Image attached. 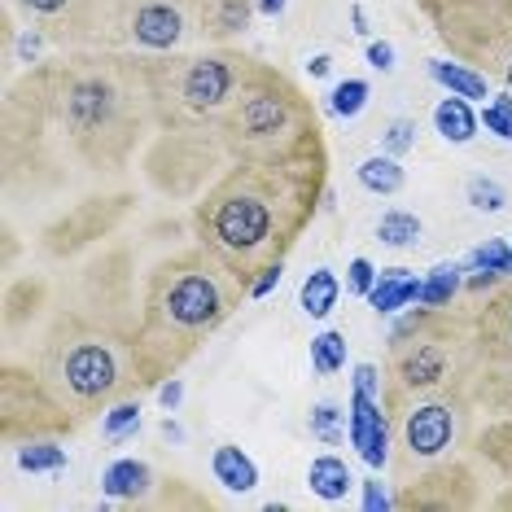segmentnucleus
Segmentation results:
<instances>
[{"label": "nucleus", "mask_w": 512, "mask_h": 512, "mask_svg": "<svg viewBox=\"0 0 512 512\" xmlns=\"http://www.w3.org/2000/svg\"><path fill=\"white\" fill-rule=\"evenodd\" d=\"M368 92H372L368 79H342L329 97V110L337 119H355V114H364V106H368Z\"/></svg>", "instance_id": "obj_22"}, {"label": "nucleus", "mask_w": 512, "mask_h": 512, "mask_svg": "<svg viewBox=\"0 0 512 512\" xmlns=\"http://www.w3.org/2000/svg\"><path fill=\"white\" fill-rule=\"evenodd\" d=\"M346 438L359 451V460L368 469H386L390 464V425L386 412H381V399H372L364 390H351V403H346Z\"/></svg>", "instance_id": "obj_7"}, {"label": "nucleus", "mask_w": 512, "mask_h": 512, "mask_svg": "<svg viewBox=\"0 0 512 512\" xmlns=\"http://www.w3.org/2000/svg\"><path fill=\"white\" fill-rule=\"evenodd\" d=\"M372 285H377V267L359 254V259H351V267H346V289H351L355 298H368Z\"/></svg>", "instance_id": "obj_29"}, {"label": "nucleus", "mask_w": 512, "mask_h": 512, "mask_svg": "<svg viewBox=\"0 0 512 512\" xmlns=\"http://www.w3.org/2000/svg\"><path fill=\"white\" fill-rule=\"evenodd\" d=\"M211 473H215V482L232 495H246V491L259 486V464H254L237 442H219L215 456H211Z\"/></svg>", "instance_id": "obj_10"}, {"label": "nucleus", "mask_w": 512, "mask_h": 512, "mask_svg": "<svg viewBox=\"0 0 512 512\" xmlns=\"http://www.w3.org/2000/svg\"><path fill=\"white\" fill-rule=\"evenodd\" d=\"M307 486H311V495L324 499V504H337V499L351 495L355 477H351V469H346L342 456H316L311 469H307Z\"/></svg>", "instance_id": "obj_12"}, {"label": "nucleus", "mask_w": 512, "mask_h": 512, "mask_svg": "<svg viewBox=\"0 0 512 512\" xmlns=\"http://www.w3.org/2000/svg\"><path fill=\"white\" fill-rule=\"evenodd\" d=\"M136 429H141V403L136 399H119L101 412V434L110 442H123L127 434H136Z\"/></svg>", "instance_id": "obj_21"}, {"label": "nucleus", "mask_w": 512, "mask_h": 512, "mask_svg": "<svg viewBox=\"0 0 512 512\" xmlns=\"http://www.w3.org/2000/svg\"><path fill=\"white\" fill-rule=\"evenodd\" d=\"M342 421H346V412L337 403H316L311 407V438H320L324 447H337V442L346 438V429H342Z\"/></svg>", "instance_id": "obj_23"}, {"label": "nucleus", "mask_w": 512, "mask_h": 512, "mask_svg": "<svg viewBox=\"0 0 512 512\" xmlns=\"http://www.w3.org/2000/svg\"><path fill=\"white\" fill-rule=\"evenodd\" d=\"M44 381L57 394V403L75 416H88L97 407H110L127 381V359L106 333H92L84 324H62L44 355Z\"/></svg>", "instance_id": "obj_3"}, {"label": "nucleus", "mask_w": 512, "mask_h": 512, "mask_svg": "<svg viewBox=\"0 0 512 512\" xmlns=\"http://www.w3.org/2000/svg\"><path fill=\"white\" fill-rule=\"evenodd\" d=\"M27 14H36L44 22H53V18H62V14H71V9L79 5V0H18Z\"/></svg>", "instance_id": "obj_30"}, {"label": "nucleus", "mask_w": 512, "mask_h": 512, "mask_svg": "<svg viewBox=\"0 0 512 512\" xmlns=\"http://www.w3.org/2000/svg\"><path fill=\"white\" fill-rule=\"evenodd\" d=\"M355 180L364 184L368 193H377V197H390V193H399L403 184H407V176H403V167H399V158L394 154H386V149H381V154H372V158H364L355 167Z\"/></svg>", "instance_id": "obj_16"}, {"label": "nucleus", "mask_w": 512, "mask_h": 512, "mask_svg": "<svg viewBox=\"0 0 512 512\" xmlns=\"http://www.w3.org/2000/svg\"><path fill=\"white\" fill-rule=\"evenodd\" d=\"M206 22H211L215 36L241 31L250 22V0H211V9H206Z\"/></svg>", "instance_id": "obj_24"}, {"label": "nucleus", "mask_w": 512, "mask_h": 512, "mask_svg": "<svg viewBox=\"0 0 512 512\" xmlns=\"http://www.w3.org/2000/svg\"><path fill=\"white\" fill-rule=\"evenodd\" d=\"M364 508L368 512L394 508V499H390V491H386V482H381V477H368V482H364Z\"/></svg>", "instance_id": "obj_32"}, {"label": "nucleus", "mask_w": 512, "mask_h": 512, "mask_svg": "<svg viewBox=\"0 0 512 512\" xmlns=\"http://www.w3.org/2000/svg\"><path fill=\"white\" fill-rule=\"evenodd\" d=\"M477 119H482V127H486V132H495L499 141H512V88L499 92L491 106H482Z\"/></svg>", "instance_id": "obj_27"}, {"label": "nucleus", "mask_w": 512, "mask_h": 512, "mask_svg": "<svg viewBox=\"0 0 512 512\" xmlns=\"http://www.w3.org/2000/svg\"><path fill=\"white\" fill-rule=\"evenodd\" d=\"M337 298H342V281H337V272H329V267H316V272H307V281H302V289H298V307L307 311L311 320L333 316Z\"/></svg>", "instance_id": "obj_14"}, {"label": "nucleus", "mask_w": 512, "mask_h": 512, "mask_svg": "<svg viewBox=\"0 0 512 512\" xmlns=\"http://www.w3.org/2000/svg\"><path fill=\"white\" fill-rule=\"evenodd\" d=\"M381 149L394 158H403L407 149H416V119H390L381 132Z\"/></svg>", "instance_id": "obj_28"}, {"label": "nucleus", "mask_w": 512, "mask_h": 512, "mask_svg": "<svg viewBox=\"0 0 512 512\" xmlns=\"http://www.w3.org/2000/svg\"><path fill=\"white\" fill-rule=\"evenodd\" d=\"M158 403L167 407V412H180V403H184V381L180 377H167L158 386Z\"/></svg>", "instance_id": "obj_35"}, {"label": "nucleus", "mask_w": 512, "mask_h": 512, "mask_svg": "<svg viewBox=\"0 0 512 512\" xmlns=\"http://www.w3.org/2000/svg\"><path fill=\"white\" fill-rule=\"evenodd\" d=\"M189 31V0H127V36L141 49H176Z\"/></svg>", "instance_id": "obj_6"}, {"label": "nucleus", "mask_w": 512, "mask_h": 512, "mask_svg": "<svg viewBox=\"0 0 512 512\" xmlns=\"http://www.w3.org/2000/svg\"><path fill=\"white\" fill-rule=\"evenodd\" d=\"M18 469L22 473H62L66 447H57V442H27V447H18Z\"/></svg>", "instance_id": "obj_20"}, {"label": "nucleus", "mask_w": 512, "mask_h": 512, "mask_svg": "<svg viewBox=\"0 0 512 512\" xmlns=\"http://www.w3.org/2000/svg\"><path fill=\"white\" fill-rule=\"evenodd\" d=\"M421 281L425 276H416L412 267H381L377 285L368 289V307L377 311V316H394V311L421 302Z\"/></svg>", "instance_id": "obj_9"}, {"label": "nucleus", "mask_w": 512, "mask_h": 512, "mask_svg": "<svg viewBox=\"0 0 512 512\" xmlns=\"http://www.w3.org/2000/svg\"><path fill=\"white\" fill-rule=\"evenodd\" d=\"M368 66H372V71H381V75L394 71V44L372 40V44H368Z\"/></svg>", "instance_id": "obj_33"}, {"label": "nucleus", "mask_w": 512, "mask_h": 512, "mask_svg": "<svg viewBox=\"0 0 512 512\" xmlns=\"http://www.w3.org/2000/svg\"><path fill=\"white\" fill-rule=\"evenodd\" d=\"M434 127H438V136L447 145H469L477 136V127H482V119L473 114V101L451 97V92H447V97L434 106Z\"/></svg>", "instance_id": "obj_11"}, {"label": "nucleus", "mask_w": 512, "mask_h": 512, "mask_svg": "<svg viewBox=\"0 0 512 512\" xmlns=\"http://www.w3.org/2000/svg\"><path fill=\"white\" fill-rule=\"evenodd\" d=\"M351 18H355V31H359V36H368V27H364V9L355 5V14H351Z\"/></svg>", "instance_id": "obj_39"}, {"label": "nucleus", "mask_w": 512, "mask_h": 512, "mask_svg": "<svg viewBox=\"0 0 512 512\" xmlns=\"http://www.w3.org/2000/svg\"><path fill=\"white\" fill-rule=\"evenodd\" d=\"M355 390H364V394H372V399H381V372H377V364H359L355 368Z\"/></svg>", "instance_id": "obj_34"}, {"label": "nucleus", "mask_w": 512, "mask_h": 512, "mask_svg": "<svg viewBox=\"0 0 512 512\" xmlns=\"http://www.w3.org/2000/svg\"><path fill=\"white\" fill-rule=\"evenodd\" d=\"M254 5H259V14H267V18H281L289 0H254Z\"/></svg>", "instance_id": "obj_36"}, {"label": "nucleus", "mask_w": 512, "mask_h": 512, "mask_svg": "<svg viewBox=\"0 0 512 512\" xmlns=\"http://www.w3.org/2000/svg\"><path fill=\"white\" fill-rule=\"evenodd\" d=\"M149 486H154V469L145 460H114L106 473H101V491L110 499H141Z\"/></svg>", "instance_id": "obj_13"}, {"label": "nucleus", "mask_w": 512, "mask_h": 512, "mask_svg": "<svg viewBox=\"0 0 512 512\" xmlns=\"http://www.w3.org/2000/svg\"><path fill=\"white\" fill-rule=\"evenodd\" d=\"M329 66H333V62H329V57L320 53V57H311V62H307V71L316 75V79H324V75H329Z\"/></svg>", "instance_id": "obj_38"}, {"label": "nucleus", "mask_w": 512, "mask_h": 512, "mask_svg": "<svg viewBox=\"0 0 512 512\" xmlns=\"http://www.w3.org/2000/svg\"><path fill=\"white\" fill-rule=\"evenodd\" d=\"M162 438H167V442H184V425L167 416V421H162Z\"/></svg>", "instance_id": "obj_37"}, {"label": "nucleus", "mask_w": 512, "mask_h": 512, "mask_svg": "<svg viewBox=\"0 0 512 512\" xmlns=\"http://www.w3.org/2000/svg\"><path fill=\"white\" fill-rule=\"evenodd\" d=\"M460 272H464L460 263H438V267H429L425 281H421V307H429V311L451 307V298H456L460 285H464Z\"/></svg>", "instance_id": "obj_17"}, {"label": "nucleus", "mask_w": 512, "mask_h": 512, "mask_svg": "<svg viewBox=\"0 0 512 512\" xmlns=\"http://www.w3.org/2000/svg\"><path fill=\"white\" fill-rule=\"evenodd\" d=\"M504 71H508V88H512V62H508V66H504Z\"/></svg>", "instance_id": "obj_41"}, {"label": "nucleus", "mask_w": 512, "mask_h": 512, "mask_svg": "<svg viewBox=\"0 0 512 512\" xmlns=\"http://www.w3.org/2000/svg\"><path fill=\"white\" fill-rule=\"evenodd\" d=\"M246 75H250L246 57H232V53L189 57V62L176 66V101L193 114H219L232 106Z\"/></svg>", "instance_id": "obj_5"}, {"label": "nucleus", "mask_w": 512, "mask_h": 512, "mask_svg": "<svg viewBox=\"0 0 512 512\" xmlns=\"http://www.w3.org/2000/svg\"><path fill=\"white\" fill-rule=\"evenodd\" d=\"M469 267H482V272H499V276H512V246L499 237H486L482 246L469 254Z\"/></svg>", "instance_id": "obj_26"}, {"label": "nucleus", "mask_w": 512, "mask_h": 512, "mask_svg": "<svg viewBox=\"0 0 512 512\" xmlns=\"http://www.w3.org/2000/svg\"><path fill=\"white\" fill-rule=\"evenodd\" d=\"M311 368L320 377H333V372L346 368V337L337 329H324L320 337H311Z\"/></svg>", "instance_id": "obj_19"}, {"label": "nucleus", "mask_w": 512, "mask_h": 512, "mask_svg": "<svg viewBox=\"0 0 512 512\" xmlns=\"http://www.w3.org/2000/svg\"><path fill=\"white\" fill-rule=\"evenodd\" d=\"M224 132L246 149V154H276V149H289V141L302 132L298 92L289 88L281 75L250 71L241 92L228 106Z\"/></svg>", "instance_id": "obj_4"}, {"label": "nucleus", "mask_w": 512, "mask_h": 512, "mask_svg": "<svg viewBox=\"0 0 512 512\" xmlns=\"http://www.w3.org/2000/svg\"><path fill=\"white\" fill-rule=\"evenodd\" d=\"M421 219H416L412 211H386L377 219V241L390 250H412L416 241H421Z\"/></svg>", "instance_id": "obj_18"}, {"label": "nucleus", "mask_w": 512, "mask_h": 512, "mask_svg": "<svg viewBox=\"0 0 512 512\" xmlns=\"http://www.w3.org/2000/svg\"><path fill=\"white\" fill-rule=\"evenodd\" d=\"M281 272H285L281 263H267L263 272H259V276H254V281H250V289H246V294H250V298H267V294H272L276 285H281Z\"/></svg>", "instance_id": "obj_31"}, {"label": "nucleus", "mask_w": 512, "mask_h": 512, "mask_svg": "<svg viewBox=\"0 0 512 512\" xmlns=\"http://www.w3.org/2000/svg\"><path fill=\"white\" fill-rule=\"evenodd\" d=\"M302 211L307 202L289 171H276V162H250L206 197V206L197 211V232H202V246L232 276L246 281L250 272L285 259Z\"/></svg>", "instance_id": "obj_1"}, {"label": "nucleus", "mask_w": 512, "mask_h": 512, "mask_svg": "<svg viewBox=\"0 0 512 512\" xmlns=\"http://www.w3.org/2000/svg\"><path fill=\"white\" fill-rule=\"evenodd\" d=\"M508 342H512V302H508Z\"/></svg>", "instance_id": "obj_40"}, {"label": "nucleus", "mask_w": 512, "mask_h": 512, "mask_svg": "<svg viewBox=\"0 0 512 512\" xmlns=\"http://www.w3.org/2000/svg\"><path fill=\"white\" fill-rule=\"evenodd\" d=\"M464 197H469L473 211H504V206H508V189L495 176H469V184H464Z\"/></svg>", "instance_id": "obj_25"}, {"label": "nucleus", "mask_w": 512, "mask_h": 512, "mask_svg": "<svg viewBox=\"0 0 512 512\" xmlns=\"http://www.w3.org/2000/svg\"><path fill=\"white\" fill-rule=\"evenodd\" d=\"M451 438H456V412H451V403H421L412 407V412L403 416V447L412 451L416 460H434L442 451L451 447Z\"/></svg>", "instance_id": "obj_8"}, {"label": "nucleus", "mask_w": 512, "mask_h": 512, "mask_svg": "<svg viewBox=\"0 0 512 512\" xmlns=\"http://www.w3.org/2000/svg\"><path fill=\"white\" fill-rule=\"evenodd\" d=\"M429 79H434L438 88H447L451 97H464V101H486L491 97L486 75H477V71H469V66H460V62H429Z\"/></svg>", "instance_id": "obj_15"}, {"label": "nucleus", "mask_w": 512, "mask_h": 512, "mask_svg": "<svg viewBox=\"0 0 512 512\" xmlns=\"http://www.w3.org/2000/svg\"><path fill=\"white\" fill-rule=\"evenodd\" d=\"M232 307H237V289L228 281V267L211 250L162 263L154 285H149L136 368H176L184 355L197 351L202 337H211L232 316Z\"/></svg>", "instance_id": "obj_2"}]
</instances>
